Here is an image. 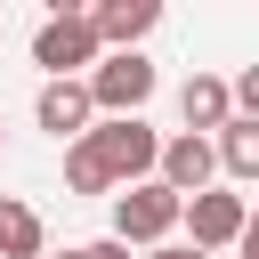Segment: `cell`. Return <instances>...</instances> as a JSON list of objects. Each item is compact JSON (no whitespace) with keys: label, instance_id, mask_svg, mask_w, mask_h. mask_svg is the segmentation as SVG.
Instances as JSON below:
<instances>
[{"label":"cell","instance_id":"cell-1","mask_svg":"<svg viewBox=\"0 0 259 259\" xmlns=\"http://www.w3.org/2000/svg\"><path fill=\"white\" fill-rule=\"evenodd\" d=\"M32 65H40L49 81H89V73L105 65V40H97L89 8H57V16H40V32H32Z\"/></svg>","mask_w":259,"mask_h":259},{"label":"cell","instance_id":"cell-2","mask_svg":"<svg viewBox=\"0 0 259 259\" xmlns=\"http://www.w3.org/2000/svg\"><path fill=\"white\" fill-rule=\"evenodd\" d=\"M178 227H186V194H170L162 178H146V186H130V194H113V235H121L130 251H162Z\"/></svg>","mask_w":259,"mask_h":259},{"label":"cell","instance_id":"cell-3","mask_svg":"<svg viewBox=\"0 0 259 259\" xmlns=\"http://www.w3.org/2000/svg\"><path fill=\"white\" fill-rule=\"evenodd\" d=\"M89 146H97V162H105V178H113L121 194L146 186V178H162V138L146 130V113H130V121H97Z\"/></svg>","mask_w":259,"mask_h":259},{"label":"cell","instance_id":"cell-4","mask_svg":"<svg viewBox=\"0 0 259 259\" xmlns=\"http://www.w3.org/2000/svg\"><path fill=\"white\" fill-rule=\"evenodd\" d=\"M154 57L146 49H113L97 73H89V97H97V121H130V113H146V97H154Z\"/></svg>","mask_w":259,"mask_h":259},{"label":"cell","instance_id":"cell-5","mask_svg":"<svg viewBox=\"0 0 259 259\" xmlns=\"http://www.w3.org/2000/svg\"><path fill=\"white\" fill-rule=\"evenodd\" d=\"M32 121H40L57 146H81V138L97 130V97H89V81H40V97H32Z\"/></svg>","mask_w":259,"mask_h":259},{"label":"cell","instance_id":"cell-6","mask_svg":"<svg viewBox=\"0 0 259 259\" xmlns=\"http://www.w3.org/2000/svg\"><path fill=\"white\" fill-rule=\"evenodd\" d=\"M243 227H251V202L227 194V186H210V194L186 202V235H194V251H235Z\"/></svg>","mask_w":259,"mask_h":259},{"label":"cell","instance_id":"cell-7","mask_svg":"<svg viewBox=\"0 0 259 259\" xmlns=\"http://www.w3.org/2000/svg\"><path fill=\"white\" fill-rule=\"evenodd\" d=\"M210 178H219V146L210 138H194V130H178V138H162V186L170 194H210Z\"/></svg>","mask_w":259,"mask_h":259},{"label":"cell","instance_id":"cell-8","mask_svg":"<svg viewBox=\"0 0 259 259\" xmlns=\"http://www.w3.org/2000/svg\"><path fill=\"white\" fill-rule=\"evenodd\" d=\"M178 113H186V130H194V138H219V130L235 121V81H219V73H194V81L178 89Z\"/></svg>","mask_w":259,"mask_h":259},{"label":"cell","instance_id":"cell-9","mask_svg":"<svg viewBox=\"0 0 259 259\" xmlns=\"http://www.w3.org/2000/svg\"><path fill=\"white\" fill-rule=\"evenodd\" d=\"M89 24H97V40H105V57H113V49H138V40L162 24V8H154V0H97Z\"/></svg>","mask_w":259,"mask_h":259},{"label":"cell","instance_id":"cell-10","mask_svg":"<svg viewBox=\"0 0 259 259\" xmlns=\"http://www.w3.org/2000/svg\"><path fill=\"white\" fill-rule=\"evenodd\" d=\"M0 259H49V227L24 194H0Z\"/></svg>","mask_w":259,"mask_h":259},{"label":"cell","instance_id":"cell-11","mask_svg":"<svg viewBox=\"0 0 259 259\" xmlns=\"http://www.w3.org/2000/svg\"><path fill=\"white\" fill-rule=\"evenodd\" d=\"M210 146H219V170H227L235 186H259V121H243V113H235Z\"/></svg>","mask_w":259,"mask_h":259},{"label":"cell","instance_id":"cell-12","mask_svg":"<svg viewBox=\"0 0 259 259\" xmlns=\"http://www.w3.org/2000/svg\"><path fill=\"white\" fill-rule=\"evenodd\" d=\"M65 194H121L113 178H105V162H97V146L81 138V146H65Z\"/></svg>","mask_w":259,"mask_h":259},{"label":"cell","instance_id":"cell-13","mask_svg":"<svg viewBox=\"0 0 259 259\" xmlns=\"http://www.w3.org/2000/svg\"><path fill=\"white\" fill-rule=\"evenodd\" d=\"M235 113H243V121H259V65H243V73H235Z\"/></svg>","mask_w":259,"mask_h":259},{"label":"cell","instance_id":"cell-14","mask_svg":"<svg viewBox=\"0 0 259 259\" xmlns=\"http://www.w3.org/2000/svg\"><path fill=\"white\" fill-rule=\"evenodd\" d=\"M81 251H89V259H130V243H121V235H97V243H81Z\"/></svg>","mask_w":259,"mask_h":259},{"label":"cell","instance_id":"cell-15","mask_svg":"<svg viewBox=\"0 0 259 259\" xmlns=\"http://www.w3.org/2000/svg\"><path fill=\"white\" fill-rule=\"evenodd\" d=\"M146 259H210V251H194V243H162V251H146Z\"/></svg>","mask_w":259,"mask_h":259},{"label":"cell","instance_id":"cell-16","mask_svg":"<svg viewBox=\"0 0 259 259\" xmlns=\"http://www.w3.org/2000/svg\"><path fill=\"white\" fill-rule=\"evenodd\" d=\"M243 259H259V210H251V227H243V243H235Z\"/></svg>","mask_w":259,"mask_h":259},{"label":"cell","instance_id":"cell-17","mask_svg":"<svg viewBox=\"0 0 259 259\" xmlns=\"http://www.w3.org/2000/svg\"><path fill=\"white\" fill-rule=\"evenodd\" d=\"M57 259H89V251H57Z\"/></svg>","mask_w":259,"mask_h":259},{"label":"cell","instance_id":"cell-18","mask_svg":"<svg viewBox=\"0 0 259 259\" xmlns=\"http://www.w3.org/2000/svg\"><path fill=\"white\" fill-rule=\"evenodd\" d=\"M0 138H8V130H0Z\"/></svg>","mask_w":259,"mask_h":259}]
</instances>
